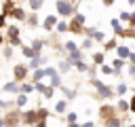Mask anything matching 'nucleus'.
I'll return each mask as SVG.
<instances>
[{
    "label": "nucleus",
    "instance_id": "nucleus-1",
    "mask_svg": "<svg viewBox=\"0 0 135 127\" xmlns=\"http://www.w3.org/2000/svg\"><path fill=\"white\" fill-rule=\"evenodd\" d=\"M57 11H59V15L70 17V15H72V4H70L68 0H57Z\"/></svg>",
    "mask_w": 135,
    "mask_h": 127
},
{
    "label": "nucleus",
    "instance_id": "nucleus-2",
    "mask_svg": "<svg viewBox=\"0 0 135 127\" xmlns=\"http://www.w3.org/2000/svg\"><path fill=\"white\" fill-rule=\"evenodd\" d=\"M93 85H95V87H97V89H99V93H101V95H103V97H110V95H112V91H110V89H108V87H105V85H101V83H99V80H93Z\"/></svg>",
    "mask_w": 135,
    "mask_h": 127
},
{
    "label": "nucleus",
    "instance_id": "nucleus-3",
    "mask_svg": "<svg viewBox=\"0 0 135 127\" xmlns=\"http://www.w3.org/2000/svg\"><path fill=\"white\" fill-rule=\"evenodd\" d=\"M8 36H11L13 44H19V30L17 28H8Z\"/></svg>",
    "mask_w": 135,
    "mask_h": 127
},
{
    "label": "nucleus",
    "instance_id": "nucleus-4",
    "mask_svg": "<svg viewBox=\"0 0 135 127\" xmlns=\"http://www.w3.org/2000/svg\"><path fill=\"white\" fill-rule=\"evenodd\" d=\"M38 114H40V112H34V110H32V112H25V114H23V121H25V123H36V119H40Z\"/></svg>",
    "mask_w": 135,
    "mask_h": 127
},
{
    "label": "nucleus",
    "instance_id": "nucleus-5",
    "mask_svg": "<svg viewBox=\"0 0 135 127\" xmlns=\"http://www.w3.org/2000/svg\"><path fill=\"white\" fill-rule=\"evenodd\" d=\"M23 76H25V68L17 64V66H15V78H17V80H21Z\"/></svg>",
    "mask_w": 135,
    "mask_h": 127
},
{
    "label": "nucleus",
    "instance_id": "nucleus-6",
    "mask_svg": "<svg viewBox=\"0 0 135 127\" xmlns=\"http://www.w3.org/2000/svg\"><path fill=\"white\" fill-rule=\"evenodd\" d=\"M55 21H57V19H55V17H53V15H49V17H46V19H44V28H46V30H51V28H53V25H55Z\"/></svg>",
    "mask_w": 135,
    "mask_h": 127
},
{
    "label": "nucleus",
    "instance_id": "nucleus-7",
    "mask_svg": "<svg viewBox=\"0 0 135 127\" xmlns=\"http://www.w3.org/2000/svg\"><path fill=\"white\" fill-rule=\"evenodd\" d=\"M11 17H15V19H23L25 15H23V11H21V8H13V13H11Z\"/></svg>",
    "mask_w": 135,
    "mask_h": 127
},
{
    "label": "nucleus",
    "instance_id": "nucleus-8",
    "mask_svg": "<svg viewBox=\"0 0 135 127\" xmlns=\"http://www.w3.org/2000/svg\"><path fill=\"white\" fill-rule=\"evenodd\" d=\"M40 61H42V59H40V57L36 55V57L32 59V64H30V68H32V70H38V68H40Z\"/></svg>",
    "mask_w": 135,
    "mask_h": 127
},
{
    "label": "nucleus",
    "instance_id": "nucleus-9",
    "mask_svg": "<svg viewBox=\"0 0 135 127\" xmlns=\"http://www.w3.org/2000/svg\"><path fill=\"white\" fill-rule=\"evenodd\" d=\"M2 89H4V91H17V89H19V85H17V83H8V85H4Z\"/></svg>",
    "mask_w": 135,
    "mask_h": 127
},
{
    "label": "nucleus",
    "instance_id": "nucleus-10",
    "mask_svg": "<svg viewBox=\"0 0 135 127\" xmlns=\"http://www.w3.org/2000/svg\"><path fill=\"white\" fill-rule=\"evenodd\" d=\"M112 25H114V30H116V34H124V30H122V25H120V23H118L116 19L112 21Z\"/></svg>",
    "mask_w": 135,
    "mask_h": 127
},
{
    "label": "nucleus",
    "instance_id": "nucleus-11",
    "mask_svg": "<svg viewBox=\"0 0 135 127\" xmlns=\"http://www.w3.org/2000/svg\"><path fill=\"white\" fill-rule=\"evenodd\" d=\"M118 53H120L122 57H131V53H129V49H127V47H118Z\"/></svg>",
    "mask_w": 135,
    "mask_h": 127
},
{
    "label": "nucleus",
    "instance_id": "nucleus-12",
    "mask_svg": "<svg viewBox=\"0 0 135 127\" xmlns=\"http://www.w3.org/2000/svg\"><path fill=\"white\" fill-rule=\"evenodd\" d=\"M118 125H120V121H118V119H112V116L108 119V127H118Z\"/></svg>",
    "mask_w": 135,
    "mask_h": 127
},
{
    "label": "nucleus",
    "instance_id": "nucleus-13",
    "mask_svg": "<svg viewBox=\"0 0 135 127\" xmlns=\"http://www.w3.org/2000/svg\"><path fill=\"white\" fill-rule=\"evenodd\" d=\"M65 49H68V51H70V53H76V51H78V49H76V44H74V42H65Z\"/></svg>",
    "mask_w": 135,
    "mask_h": 127
},
{
    "label": "nucleus",
    "instance_id": "nucleus-14",
    "mask_svg": "<svg viewBox=\"0 0 135 127\" xmlns=\"http://www.w3.org/2000/svg\"><path fill=\"white\" fill-rule=\"evenodd\" d=\"M70 66H72L70 61H61V66H59V70H61V72H68V70H70Z\"/></svg>",
    "mask_w": 135,
    "mask_h": 127
},
{
    "label": "nucleus",
    "instance_id": "nucleus-15",
    "mask_svg": "<svg viewBox=\"0 0 135 127\" xmlns=\"http://www.w3.org/2000/svg\"><path fill=\"white\" fill-rule=\"evenodd\" d=\"M76 68H78L80 72H86V70H89V66H86L84 61H78V64H76Z\"/></svg>",
    "mask_w": 135,
    "mask_h": 127
},
{
    "label": "nucleus",
    "instance_id": "nucleus-16",
    "mask_svg": "<svg viewBox=\"0 0 135 127\" xmlns=\"http://www.w3.org/2000/svg\"><path fill=\"white\" fill-rule=\"evenodd\" d=\"M55 110H57V112H63V110H65V102H63V99H61V102H57Z\"/></svg>",
    "mask_w": 135,
    "mask_h": 127
},
{
    "label": "nucleus",
    "instance_id": "nucleus-17",
    "mask_svg": "<svg viewBox=\"0 0 135 127\" xmlns=\"http://www.w3.org/2000/svg\"><path fill=\"white\" fill-rule=\"evenodd\" d=\"M49 76H51V85H59V76H57L55 72H53V74H49Z\"/></svg>",
    "mask_w": 135,
    "mask_h": 127
},
{
    "label": "nucleus",
    "instance_id": "nucleus-18",
    "mask_svg": "<svg viewBox=\"0 0 135 127\" xmlns=\"http://www.w3.org/2000/svg\"><path fill=\"white\" fill-rule=\"evenodd\" d=\"M25 102H27L25 95H19V97H17V106H25Z\"/></svg>",
    "mask_w": 135,
    "mask_h": 127
},
{
    "label": "nucleus",
    "instance_id": "nucleus-19",
    "mask_svg": "<svg viewBox=\"0 0 135 127\" xmlns=\"http://www.w3.org/2000/svg\"><path fill=\"white\" fill-rule=\"evenodd\" d=\"M93 59H95V64H103V55H101V53H95Z\"/></svg>",
    "mask_w": 135,
    "mask_h": 127
},
{
    "label": "nucleus",
    "instance_id": "nucleus-20",
    "mask_svg": "<svg viewBox=\"0 0 135 127\" xmlns=\"http://www.w3.org/2000/svg\"><path fill=\"white\" fill-rule=\"evenodd\" d=\"M120 68H122V59H116V61H114V70H116V72H118V70H120Z\"/></svg>",
    "mask_w": 135,
    "mask_h": 127
},
{
    "label": "nucleus",
    "instance_id": "nucleus-21",
    "mask_svg": "<svg viewBox=\"0 0 135 127\" xmlns=\"http://www.w3.org/2000/svg\"><path fill=\"white\" fill-rule=\"evenodd\" d=\"M65 30H68V23H59L57 25V32H65Z\"/></svg>",
    "mask_w": 135,
    "mask_h": 127
},
{
    "label": "nucleus",
    "instance_id": "nucleus-22",
    "mask_svg": "<svg viewBox=\"0 0 135 127\" xmlns=\"http://www.w3.org/2000/svg\"><path fill=\"white\" fill-rule=\"evenodd\" d=\"M68 121H70V125H74V121H76V114H74V112H70V114H68Z\"/></svg>",
    "mask_w": 135,
    "mask_h": 127
},
{
    "label": "nucleus",
    "instance_id": "nucleus-23",
    "mask_svg": "<svg viewBox=\"0 0 135 127\" xmlns=\"http://www.w3.org/2000/svg\"><path fill=\"white\" fill-rule=\"evenodd\" d=\"M42 2H44V0H32V8H38Z\"/></svg>",
    "mask_w": 135,
    "mask_h": 127
},
{
    "label": "nucleus",
    "instance_id": "nucleus-24",
    "mask_svg": "<svg viewBox=\"0 0 135 127\" xmlns=\"http://www.w3.org/2000/svg\"><path fill=\"white\" fill-rule=\"evenodd\" d=\"M127 91V85H118V89H116V93H124Z\"/></svg>",
    "mask_w": 135,
    "mask_h": 127
},
{
    "label": "nucleus",
    "instance_id": "nucleus-25",
    "mask_svg": "<svg viewBox=\"0 0 135 127\" xmlns=\"http://www.w3.org/2000/svg\"><path fill=\"white\" fill-rule=\"evenodd\" d=\"M118 108H120V110H127L129 104H127V102H118Z\"/></svg>",
    "mask_w": 135,
    "mask_h": 127
},
{
    "label": "nucleus",
    "instance_id": "nucleus-26",
    "mask_svg": "<svg viewBox=\"0 0 135 127\" xmlns=\"http://www.w3.org/2000/svg\"><path fill=\"white\" fill-rule=\"evenodd\" d=\"M27 23H30V25H36V23H38V19H36V17H32V19H27Z\"/></svg>",
    "mask_w": 135,
    "mask_h": 127
},
{
    "label": "nucleus",
    "instance_id": "nucleus-27",
    "mask_svg": "<svg viewBox=\"0 0 135 127\" xmlns=\"http://www.w3.org/2000/svg\"><path fill=\"white\" fill-rule=\"evenodd\" d=\"M21 89H23V91H25V93H27V91H32V89H34V87H32V85H23V87H21Z\"/></svg>",
    "mask_w": 135,
    "mask_h": 127
},
{
    "label": "nucleus",
    "instance_id": "nucleus-28",
    "mask_svg": "<svg viewBox=\"0 0 135 127\" xmlns=\"http://www.w3.org/2000/svg\"><path fill=\"white\" fill-rule=\"evenodd\" d=\"M131 110L135 112V95H133V99H131Z\"/></svg>",
    "mask_w": 135,
    "mask_h": 127
},
{
    "label": "nucleus",
    "instance_id": "nucleus-29",
    "mask_svg": "<svg viewBox=\"0 0 135 127\" xmlns=\"http://www.w3.org/2000/svg\"><path fill=\"white\" fill-rule=\"evenodd\" d=\"M131 61H133V64H135V53H131Z\"/></svg>",
    "mask_w": 135,
    "mask_h": 127
},
{
    "label": "nucleus",
    "instance_id": "nucleus-30",
    "mask_svg": "<svg viewBox=\"0 0 135 127\" xmlns=\"http://www.w3.org/2000/svg\"><path fill=\"white\" fill-rule=\"evenodd\" d=\"M38 127H44V121H40V123H38Z\"/></svg>",
    "mask_w": 135,
    "mask_h": 127
},
{
    "label": "nucleus",
    "instance_id": "nucleus-31",
    "mask_svg": "<svg viewBox=\"0 0 135 127\" xmlns=\"http://www.w3.org/2000/svg\"><path fill=\"white\" fill-rule=\"evenodd\" d=\"M82 127H93V123H86V125H82Z\"/></svg>",
    "mask_w": 135,
    "mask_h": 127
},
{
    "label": "nucleus",
    "instance_id": "nucleus-32",
    "mask_svg": "<svg viewBox=\"0 0 135 127\" xmlns=\"http://www.w3.org/2000/svg\"><path fill=\"white\" fill-rule=\"evenodd\" d=\"M131 21H133V25H135V13H133V17H131Z\"/></svg>",
    "mask_w": 135,
    "mask_h": 127
},
{
    "label": "nucleus",
    "instance_id": "nucleus-33",
    "mask_svg": "<svg viewBox=\"0 0 135 127\" xmlns=\"http://www.w3.org/2000/svg\"><path fill=\"white\" fill-rule=\"evenodd\" d=\"M131 74H133V76H135V66H133V68H131Z\"/></svg>",
    "mask_w": 135,
    "mask_h": 127
},
{
    "label": "nucleus",
    "instance_id": "nucleus-34",
    "mask_svg": "<svg viewBox=\"0 0 135 127\" xmlns=\"http://www.w3.org/2000/svg\"><path fill=\"white\" fill-rule=\"evenodd\" d=\"M103 2H105V4H112V0H103Z\"/></svg>",
    "mask_w": 135,
    "mask_h": 127
},
{
    "label": "nucleus",
    "instance_id": "nucleus-35",
    "mask_svg": "<svg viewBox=\"0 0 135 127\" xmlns=\"http://www.w3.org/2000/svg\"><path fill=\"white\" fill-rule=\"evenodd\" d=\"M70 127H80V125H76V123H74V125H70Z\"/></svg>",
    "mask_w": 135,
    "mask_h": 127
},
{
    "label": "nucleus",
    "instance_id": "nucleus-36",
    "mask_svg": "<svg viewBox=\"0 0 135 127\" xmlns=\"http://www.w3.org/2000/svg\"><path fill=\"white\" fill-rule=\"evenodd\" d=\"M129 2H131V4H133V2H135V0H129Z\"/></svg>",
    "mask_w": 135,
    "mask_h": 127
},
{
    "label": "nucleus",
    "instance_id": "nucleus-37",
    "mask_svg": "<svg viewBox=\"0 0 135 127\" xmlns=\"http://www.w3.org/2000/svg\"><path fill=\"white\" fill-rule=\"evenodd\" d=\"M2 127H6V125H4V123H2Z\"/></svg>",
    "mask_w": 135,
    "mask_h": 127
},
{
    "label": "nucleus",
    "instance_id": "nucleus-38",
    "mask_svg": "<svg viewBox=\"0 0 135 127\" xmlns=\"http://www.w3.org/2000/svg\"><path fill=\"white\" fill-rule=\"evenodd\" d=\"M131 127H135V125H131Z\"/></svg>",
    "mask_w": 135,
    "mask_h": 127
}]
</instances>
